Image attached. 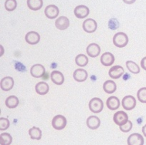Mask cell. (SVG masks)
<instances>
[{
  "mask_svg": "<svg viewBox=\"0 0 146 145\" xmlns=\"http://www.w3.org/2000/svg\"><path fill=\"white\" fill-rule=\"evenodd\" d=\"M113 43L116 47H125L128 43V37L125 32H117L113 37Z\"/></svg>",
  "mask_w": 146,
  "mask_h": 145,
  "instance_id": "obj_1",
  "label": "cell"
},
{
  "mask_svg": "<svg viewBox=\"0 0 146 145\" xmlns=\"http://www.w3.org/2000/svg\"><path fill=\"white\" fill-rule=\"evenodd\" d=\"M30 73L34 78H41L45 74V68L41 64H35L30 69Z\"/></svg>",
  "mask_w": 146,
  "mask_h": 145,
  "instance_id": "obj_8",
  "label": "cell"
},
{
  "mask_svg": "<svg viewBox=\"0 0 146 145\" xmlns=\"http://www.w3.org/2000/svg\"><path fill=\"white\" fill-rule=\"evenodd\" d=\"M5 103V106H6L8 108L13 109V108H16V107L19 105V101L17 97L13 95L6 98Z\"/></svg>",
  "mask_w": 146,
  "mask_h": 145,
  "instance_id": "obj_23",
  "label": "cell"
},
{
  "mask_svg": "<svg viewBox=\"0 0 146 145\" xmlns=\"http://www.w3.org/2000/svg\"><path fill=\"white\" fill-rule=\"evenodd\" d=\"M125 73V70L121 66H114L109 70L108 74L112 79H119Z\"/></svg>",
  "mask_w": 146,
  "mask_h": 145,
  "instance_id": "obj_10",
  "label": "cell"
},
{
  "mask_svg": "<svg viewBox=\"0 0 146 145\" xmlns=\"http://www.w3.org/2000/svg\"><path fill=\"white\" fill-rule=\"evenodd\" d=\"M114 60H115V59H114V55L109 52H106L101 55V63L103 66H111L112 64H114Z\"/></svg>",
  "mask_w": 146,
  "mask_h": 145,
  "instance_id": "obj_16",
  "label": "cell"
},
{
  "mask_svg": "<svg viewBox=\"0 0 146 145\" xmlns=\"http://www.w3.org/2000/svg\"><path fill=\"white\" fill-rule=\"evenodd\" d=\"M137 97L141 103H146V87H142L137 92Z\"/></svg>",
  "mask_w": 146,
  "mask_h": 145,
  "instance_id": "obj_29",
  "label": "cell"
},
{
  "mask_svg": "<svg viewBox=\"0 0 146 145\" xmlns=\"http://www.w3.org/2000/svg\"><path fill=\"white\" fill-rule=\"evenodd\" d=\"M127 145H144L143 136L138 133L131 134L127 137Z\"/></svg>",
  "mask_w": 146,
  "mask_h": 145,
  "instance_id": "obj_7",
  "label": "cell"
},
{
  "mask_svg": "<svg viewBox=\"0 0 146 145\" xmlns=\"http://www.w3.org/2000/svg\"><path fill=\"white\" fill-rule=\"evenodd\" d=\"M29 134L33 140H40L42 137V131L39 127H33L29 130Z\"/></svg>",
  "mask_w": 146,
  "mask_h": 145,
  "instance_id": "obj_25",
  "label": "cell"
},
{
  "mask_svg": "<svg viewBox=\"0 0 146 145\" xmlns=\"http://www.w3.org/2000/svg\"><path fill=\"white\" fill-rule=\"evenodd\" d=\"M103 89L105 93L108 94H111L117 90V85L113 80H107L103 84Z\"/></svg>",
  "mask_w": 146,
  "mask_h": 145,
  "instance_id": "obj_21",
  "label": "cell"
},
{
  "mask_svg": "<svg viewBox=\"0 0 146 145\" xmlns=\"http://www.w3.org/2000/svg\"><path fill=\"white\" fill-rule=\"evenodd\" d=\"M82 26L85 32L92 33L96 31V29L98 28V24H97V22L93 19H88L83 23Z\"/></svg>",
  "mask_w": 146,
  "mask_h": 145,
  "instance_id": "obj_6",
  "label": "cell"
},
{
  "mask_svg": "<svg viewBox=\"0 0 146 145\" xmlns=\"http://www.w3.org/2000/svg\"><path fill=\"white\" fill-rule=\"evenodd\" d=\"M13 141V138L8 133H3L0 134V144L10 145Z\"/></svg>",
  "mask_w": 146,
  "mask_h": 145,
  "instance_id": "obj_28",
  "label": "cell"
},
{
  "mask_svg": "<svg viewBox=\"0 0 146 145\" xmlns=\"http://www.w3.org/2000/svg\"><path fill=\"white\" fill-rule=\"evenodd\" d=\"M101 125V120L97 116H90L87 119V126L90 129H98Z\"/></svg>",
  "mask_w": 146,
  "mask_h": 145,
  "instance_id": "obj_19",
  "label": "cell"
},
{
  "mask_svg": "<svg viewBox=\"0 0 146 145\" xmlns=\"http://www.w3.org/2000/svg\"><path fill=\"white\" fill-rule=\"evenodd\" d=\"M126 66H127V70L131 72V73L138 74L140 73V68L136 63L133 62V61L128 60L126 62Z\"/></svg>",
  "mask_w": 146,
  "mask_h": 145,
  "instance_id": "obj_27",
  "label": "cell"
},
{
  "mask_svg": "<svg viewBox=\"0 0 146 145\" xmlns=\"http://www.w3.org/2000/svg\"><path fill=\"white\" fill-rule=\"evenodd\" d=\"M123 108L125 109L126 111H131L136 106V100L133 96L128 95L126 96L122 99L121 101Z\"/></svg>",
  "mask_w": 146,
  "mask_h": 145,
  "instance_id": "obj_5",
  "label": "cell"
},
{
  "mask_svg": "<svg viewBox=\"0 0 146 145\" xmlns=\"http://www.w3.org/2000/svg\"><path fill=\"white\" fill-rule=\"evenodd\" d=\"M42 5H43L42 0H28L27 1V5L31 10H39L42 8Z\"/></svg>",
  "mask_w": 146,
  "mask_h": 145,
  "instance_id": "obj_24",
  "label": "cell"
},
{
  "mask_svg": "<svg viewBox=\"0 0 146 145\" xmlns=\"http://www.w3.org/2000/svg\"><path fill=\"white\" fill-rule=\"evenodd\" d=\"M132 126V122L130 121H128L126 124L120 127V130H121V131L124 132V133H127V132H129L131 130Z\"/></svg>",
  "mask_w": 146,
  "mask_h": 145,
  "instance_id": "obj_33",
  "label": "cell"
},
{
  "mask_svg": "<svg viewBox=\"0 0 146 145\" xmlns=\"http://www.w3.org/2000/svg\"><path fill=\"white\" fill-rule=\"evenodd\" d=\"M75 63L77 66H80V67L87 66L88 64V56L84 54H79L75 58Z\"/></svg>",
  "mask_w": 146,
  "mask_h": 145,
  "instance_id": "obj_26",
  "label": "cell"
},
{
  "mask_svg": "<svg viewBox=\"0 0 146 145\" xmlns=\"http://www.w3.org/2000/svg\"><path fill=\"white\" fill-rule=\"evenodd\" d=\"M108 108L111 111H115L120 107V100L117 97H109L106 102Z\"/></svg>",
  "mask_w": 146,
  "mask_h": 145,
  "instance_id": "obj_18",
  "label": "cell"
},
{
  "mask_svg": "<svg viewBox=\"0 0 146 145\" xmlns=\"http://www.w3.org/2000/svg\"><path fill=\"white\" fill-rule=\"evenodd\" d=\"M87 53L90 57H97L101 53V47L97 43H90L87 47Z\"/></svg>",
  "mask_w": 146,
  "mask_h": 145,
  "instance_id": "obj_14",
  "label": "cell"
},
{
  "mask_svg": "<svg viewBox=\"0 0 146 145\" xmlns=\"http://www.w3.org/2000/svg\"><path fill=\"white\" fill-rule=\"evenodd\" d=\"M74 15L78 19L86 18L90 13V10L88 6L84 5H77L74 9Z\"/></svg>",
  "mask_w": 146,
  "mask_h": 145,
  "instance_id": "obj_9",
  "label": "cell"
},
{
  "mask_svg": "<svg viewBox=\"0 0 146 145\" xmlns=\"http://www.w3.org/2000/svg\"><path fill=\"white\" fill-rule=\"evenodd\" d=\"M141 66L142 67L143 70H146V56L145 57H144L141 61Z\"/></svg>",
  "mask_w": 146,
  "mask_h": 145,
  "instance_id": "obj_34",
  "label": "cell"
},
{
  "mask_svg": "<svg viewBox=\"0 0 146 145\" xmlns=\"http://www.w3.org/2000/svg\"><path fill=\"white\" fill-rule=\"evenodd\" d=\"M17 6V3L16 0H6L5 2V8L9 12L16 9Z\"/></svg>",
  "mask_w": 146,
  "mask_h": 145,
  "instance_id": "obj_30",
  "label": "cell"
},
{
  "mask_svg": "<svg viewBox=\"0 0 146 145\" xmlns=\"http://www.w3.org/2000/svg\"><path fill=\"white\" fill-rule=\"evenodd\" d=\"M55 26L60 30H65L70 26L69 19L66 17V16L59 17L55 22Z\"/></svg>",
  "mask_w": 146,
  "mask_h": 145,
  "instance_id": "obj_15",
  "label": "cell"
},
{
  "mask_svg": "<svg viewBox=\"0 0 146 145\" xmlns=\"http://www.w3.org/2000/svg\"><path fill=\"white\" fill-rule=\"evenodd\" d=\"M60 10L58 7L55 5H49L46 6L44 10V13L47 18L53 19L56 18L59 15Z\"/></svg>",
  "mask_w": 146,
  "mask_h": 145,
  "instance_id": "obj_11",
  "label": "cell"
},
{
  "mask_svg": "<svg viewBox=\"0 0 146 145\" xmlns=\"http://www.w3.org/2000/svg\"><path fill=\"white\" fill-rule=\"evenodd\" d=\"M9 127V121L7 118L5 117H1L0 118V130H5L8 127Z\"/></svg>",
  "mask_w": 146,
  "mask_h": 145,
  "instance_id": "obj_32",
  "label": "cell"
},
{
  "mask_svg": "<svg viewBox=\"0 0 146 145\" xmlns=\"http://www.w3.org/2000/svg\"><path fill=\"white\" fill-rule=\"evenodd\" d=\"M36 92L40 95H45L49 91V85L45 82H40L35 87Z\"/></svg>",
  "mask_w": 146,
  "mask_h": 145,
  "instance_id": "obj_22",
  "label": "cell"
},
{
  "mask_svg": "<svg viewBox=\"0 0 146 145\" xmlns=\"http://www.w3.org/2000/svg\"><path fill=\"white\" fill-rule=\"evenodd\" d=\"M103 108H104V103L101 99L98 97H94L90 100L89 109L91 112L94 113H101Z\"/></svg>",
  "mask_w": 146,
  "mask_h": 145,
  "instance_id": "obj_2",
  "label": "cell"
},
{
  "mask_svg": "<svg viewBox=\"0 0 146 145\" xmlns=\"http://www.w3.org/2000/svg\"><path fill=\"white\" fill-rule=\"evenodd\" d=\"M73 77L77 82H84L88 79V73L84 69H77L74 72Z\"/></svg>",
  "mask_w": 146,
  "mask_h": 145,
  "instance_id": "obj_17",
  "label": "cell"
},
{
  "mask_svg": "<svg viewBox=\"0 0 146 145\" xmlns=\"http://www.w3.org/2000/svg\"><path fill=\"white\" fill-rule=\"evenodd\" d=\"M113 121L117 125L121 127L128 121V116L125 111H117L114 114Z\"/></svg>",
  "mask_w": 146,
  "mask_h": 145,
  "instance_id": "obj_4",
  "label": "cell"
},
{
  "mask_svg": "<svg viewBox=\"0 0 146 145\" xmlns=\"http://www.w3.org/2000/svg\"><path fill=\"white\" fill-rule=\"evenodd\" d=\"M1 89L4 91H9L13 89L14 86L13 78L11 77H5L2 79L0 83Z\"/></svg>",
  "mask_w": 146,
  "mask_h": 145,
  "instance_id": "obj_13",
  "label": "cell"
},
{
  "mask_svg": "<svg viewBox=\"0 0 146 145\" xmlns=\"http://www.w3.org/2000/svg\"><path fill=\"white\" fill-rule=\"evenodd\" d=\"M124 2H125V3H135V1H129V2H128V1H124Z\"/></svg>",
  "mask_w": 146,
  "mask_h": 145,
  "instance_id": "obj_37",
  "label": "cell"
},
{
  "mask_svg": "<svg viewBox=\"0 0 146 145\" xmlns=\"http://www.w3.org/2000/svg\"><path fill=\"white\" fill-rule=\"evenodd\" d=\"M0 48H1V56H2V55H3V53H4V50H3V46H0Z\"/></svg>",
  "mask_w": 146,
  "mask_h": 145,
  "instance_id": "obj_36",
  "label": "cell"
},
{
  "mask_svg": "<svg viewBox=\"0 0 146 145\" xmlns=\"http://www.w3.org/2000/svg\"><path fill=\"white\" fill-rule=\"evenodd\" d=\"M25 40L27 43H29L30 45H36L40 42V36L38 32L35 31H30L27 32V34L25 36Z\"/></svg>",
  "mask_w": 146,
  "mask_h": 145,
  "instance_id": "obj_12",
  "label": "cell"
},
{
  "mask_svg": "<svg viewBox=\"0 0 146 145\" xmlns=\"http://www.w3.org/2000/svg\"><path fill=\"white\" fill-rule=\"evenodd\" d=\"M142 134H143L145 137H146V124L142 127Z\"/></svg>",
  "mask_w": 146,
  "mask_h": 145,
  "instance_id": "obj_35",
  "label": "cell"
},
{
  "mask_svg": "<svg viewBox=\"0 0 146 145\" xmlns=\"http://www.w3.org/2000/svg\"><path fill=\"white\" fill-rule=\"evenodd\" d=\"M120 26L119 21L117 20V19L116 18H111L108 22V27L109 29H111V30H115L117 29Z\"/></svg>",
  "mask_w": 146,
  "mask_h": 145,
  "instance_id": "obj_31",
  "label": "cell"
},
{
  "mask_svg": "<svg viewBox=\"0 0 146 145\" xmlns=\"http://www.w3.org/2000/svg\"><path fill=\"white\" fill-rule=\"evenodd\" d=\"M51 80L54 84L62 85L64 82V77L61 72L54 70L50 74Z\"/></svg>",
  "mask_w": 146,
  "mask_h": 145,
  "instance_id": "obj_20",
  "label": "cell"
},
{
  "mask_svg": "<svg viewBox=\"0 0 146 145\" xmlns=\"http://www.w3.org/2000/svg\"><path fill=\"white\" fill-rule=\"evenodd\" d=\"M66 125V119L63 115H56L52 120V126L54 129L63 130Z\"/></svg>",
  "mask_w": 146,
  "mask_h": 145,
  "instance_id": "obj_3",
  "label": "cell"
}]
</instances>
